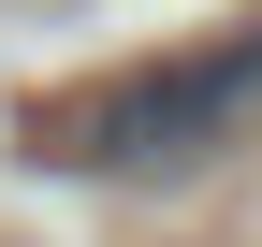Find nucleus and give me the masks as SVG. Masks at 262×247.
Here are the masks:
<instances>
[{"label": "nucleus", "instance_id": "1", "mask_svg": "<svg viewBox=\"0 0 262 247\" xmlns=\"http://www.w3.org/2000/svg\"><path fill=\"white\" fill-rule=\"evenodd\" d=\"M248 131H262V29L175 58V73H131L102 102H73L58 116V160H88V175H189V160H219V145H248Z\"/></svg>", "mask_w": 262, "mask_h": 247}]
</instances>
